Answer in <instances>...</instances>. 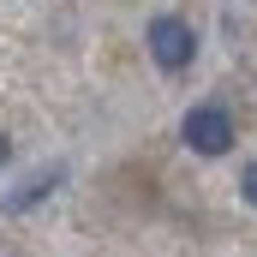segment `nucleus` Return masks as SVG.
<instances>
[{
	"label": "nucleus",
	"mask_w": 257,
	"mask_h": 257,
	"mask_svg": "<svg viewBox=\"0 0 257 257\" xmlns=\"http://www.w3.org/2000/svg\"><path fill=\"white\" fill-rule=\"evenodd\" d=\"M144 42H150V60L162 66V72H186L197 60V30L186 18H174V12L168 18H150V36Z\"/></svg>",
	"instance_id": "f03ea898"
},
{
	"label": "nucleus",
	"mask_w": 257,
	"mask_h": 257,
	"mask_svg": "<svg viewBox=\"0 0 257 257\" xmlns=\"http://www.w3.org/2000/svg\"><path fill=\"white\" fill-rule=\"evenodd\" d=\"M54 186H66V168H42L36 180H24V186H12V192L0 197V215H24L30 203H42Z\"/></svg>",
	"instance_id": "7ed1b4c3"
},
{
	"label": "nucleus",
	"mask_w": 257,
	"mask_h": 257,
	"mask_svg": "<svg viewBox=\"0 0 257 257\" xmlns=\"http://www.w3.org/2000/svg\"><path fill=\"white\" fill-rule=\"evenodd\" d=\"M6 162H12V144H6V132H0V168H6Z\"/></svg>",
	"instance_id": "39448f33"
},
{
	"label": "nucleus",
	"mask_w": 257,
	"mask_h": 257,
	"mask_svg": "<svg viewBox=\"0 0 257 257\" xmlns=\"http://www.w3.org/2000/svg\"><path fill=\"white\" fill-rule=\"evenodd\" d=\"M180 138H186V150H192V156H227L239 132H233V120H227V108L197 102L192 114L180 120Z\"/></svg>",
	"instance_id": "f257e3e1"
},
{
	"label": "nucleus",
	"mask_w": 257,
	"mask_h": 257,
	"mask_svg": "<svg viewBox=\"0 0 257 257\" xmlns=\"http://www.w3.org/2000/svg\"><path fill=\"white\" fill-rule=\"evenodd\" d=\"M239 197H245V203H251V209H257V162H251V168H245V174H239Z\"/></svg>",
	"instance_id": "20e7f679"
}]
</instances>
